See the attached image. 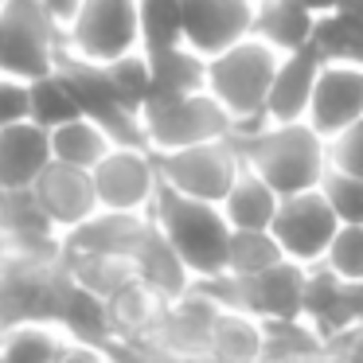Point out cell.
Returning a JSON list of instances; mask_svg holds the SVG:
<instances>
[{
  "mask_svg": "<svg viewBox=\"0 0 363 363\" xmlns=\"http://www.w3.org/2000/svg\"><path fill=\"white\" fill-rule=\"evenodd\" d=\"M242 164H250L277 196L320 188L328 172V137L301 121H254L230 133Z\"/></svg>",
  "mask_w": 363,
  "mask_h": 363,
  "instance_id": "obj_1",
  "label": "cell"
},
{
  "mask_svg": "<svg viewBox=\"0 0 363 363\" xmlns=\"http://www.w3.org/2000/svg\"><path fill=\"white\" fill-rule=\"evenodd\" d=\"M149 215L168 235V242L180 250V258L188 262V269L196 277H211V274H223V269H227L230 230L235 227L227 223V215H223L219 203L160 184Z\"/></svg>",
  "mask_w": 363,
  "mask_h": 363,
  "instance_id": "obj_2",
  "label": "cell"
},
{
  "mask_svg": "<svg viewBox=\"0 0 363 363\" xmlns=\"http://www.w3.org/2000/svg\"><path fill=\"white\" fill-rule=\"evenodd\" d=\"M63 51L67 24L43 0H0V74L32 82L55 71Z\"/></svg>",
  "mask_w": 363,
  "mask_h": 363,
  "instance_id": "obj_3",
  "label": "cell"
},
{
  "mask_svg": "<svg viewBox=\"0 0 363 363\" xmlns=\"http://www.w3.org/2000/svg\"><path fill=\"white\" fill-rule=\"evenodd\" d=\"M277 59H281V51L269 48L258 35H246L207 59V90L227 106L235 125H254L266 118V98Z\"/></svg>",
  "mask_w": 363,
  "mask_h": 363,
  "instance_id": "obj_4",
  "label": "cell"
},
{
  "mask_svg": "<svg viewBox=\"0 0 363 363\" xmlns=\"http://www.w3.org/2000/svg\"><path fill=\"white\" fill-rule=\"evenodd\" d=\"M55 71L63 74V82L71 86L79 110L86 113V118H94L98 125L113 137V145H141V149H149L141 106L121 94V86L110 74V63H98V59L63 51Z\"/></svg>",
  "mask_w": 363,
  "mask_h": 363,
  "instance_id": "obj_5",
  "label": "cell"
},
{
  "mask_svg": "<svg viewBox=\"0 0 363 363\" xmlns=\"http://www.w3.org/2000/svg\"><path fill=\"white\" fill-rule=\"evenodd\" d=\"M305 277L308 266L293 258L274 262L269 269H258V274H211V277H196V285L215 297L223 308H242V313H254L258 320H269V316H293L301 313V297H305Z\"/></svg>",
  "mask_w": 363,
  "mask_h": 363,
  "instance_id": "obj_6",
  "label": "cell"
},
{
  "mask_svg": "<svg viewBox=\"0 0 363 363\" xmlns=\"http://www.w3.org/2000/svg\"><path fill=\"white\" fill-rule=\"evenodd\" d=\"M145 118V141L152 152L184 149L199 141H219L235 133V118L211 90H191L180 98H149L141 110Z\"/></svg>",
  "mask_w": 363,
  "mask_h": 363,
  "instance_id": "obj_7",
  "label": "cell"
},
{
  "mask_svg": "<svg viewBox=\"0 0 363 363\" xmlns=\"http://www.w3.org/2000/svg\"><path fill=\"white\" fill-rule=\"evenodd\" d=\"M137 48H141L137 0H79L74 4L67 20V51L110 63Z\"/></svg>",
  "mask_w": 363,
  "mask_h": 363,
  "instance_id": "obj_8",
  "label": "cell"
},
{
  "mask_svg": "<svg viewBox=\"0 0 363 363\" xmlns=\"http://www.w3.org/2000/svg\"><path fill=\"white\" fill-rule=\"evenodd\" d=\"M152 157H157L160 184H168L176 191H188V196H199V199H211V203H219L227 196V188L235 184V176L242 172V157H238L230 137L152 152Z\"/></svg>",
  "mask_w": 363,
  "mask_h": 363,
  "instance_id": "obj_9",
  "label": "cell"
},
{
  "mask_svg": "<svg viewBox=\"0 0 363 363\" xmlns=\"http://www.w3.org/2000/svg\"><path fill=\"white\" fill-rule=\"evenodd\" d=\"M269 230L277 235L285 258L301 262V266H320L332 246V235L340 230V215L332 211L324 188H308L281 196Z\"/></svg>",
  "mask_w": 363,
  "mask_h": 363,
  "instance_id": "obj_10",
  "label": "cell"
},
{
  "mask_svg": "<svg viewBox=\"0 0 363 363\" xmlns=\"http://www.w3.org/2000/svg\"><path fill=\"white\" fill-rule=\"evenodd\" d=\"M90 172H94L98 203L118 211H149L160 188L157 157L141 145H113Z\"/></svg>",
  "mask_w": 363,
  "mask_h": 363,
  "instance_id": "obj_11",
  "label": "cell"
},
{
  "mask_svg": "<svg viewBox=\"0 0 363 363\" xmlns=\"http://www.w3.org/2000/svg\"><path fill=\"white\" fill-rule=\"evenodd\" d=\"M152 227L149 211H118V207H98L71 230H63L67 254H118L133 258Z\"/></svg>",
  "mask_w": 363,
  "mask_h": 363,
  "instance_id": "obj_12",
  "label": "cell"
},
{
  "mask_svg": "<svg viewBox=\"0 0 363 363\" xmlns=\"http://www.w3.org/2000/svg\"><path fill=\"white\" fill-rule=\"evenodd\" d=\"M363 118V63H328L324 59L305 121L320 137H336Z\"/></svg>",
  "mask_w": 363,
  "mask_h": 363,
  "instance_id": "obj_13",
  "label": "cell"
},
{
  "mask_svg": "<svg viewBox=\"0 0 363 363\" xmlns=\"http://www.w3.org/2000/svg\"><path fill=\"white\" fill-rule=\"evenodd\" d=\"M32 191L59 230H71L74 223H82L90 211L102 207L98 203V188H94V172L79 164H67V160H55V157L35 176Z\"/></svg>",
  "mask_w": 363,
  "mask_h": 363,
  "instance_id": "obj_14",
  "label": "cell"
},
{
  "mask_svg": "<svg viewBox=\"0 0 363 363\" xmlns=\"http://www.w3.org/2000/svg\"><path fill=\"white\" fill-rule=\"evenodd\" d=\"M250 24L254 0H184V43L207 59L246 40Z\"/></svg>",
  "mask_w": 363,
  "mask_h": 363,
  "instance_id": "obj_15",
  "label": "cell"
},
{
  "mask_svg": "<svg viewBox=\"0 0 363 363\" xmlns=\"http://www.w3.org/2000/svg\"><path fill=\"white\" fill-rule=\"evenodd\" d=\"M320 67H324V55L313 40L285 51L277 59L269 98H266V118L262 121H301L305 118L308 102H313V90H316V79H320Z\"/></svg>",
  "mask_w": 363,
  "mask_h": 363,
  "instance_id": "obj_16",
  "label": "cell"
},
{
  "mask_svg": "<svg viewBox=\"0 0 363 363\" xmlns=\"http://www.w3.org/2000/svg\"><path fill=\"white\" fill-rule=\"evenodd\" d=\"M0 246L28 254H63V230L48 219L32 188H0Z\"/></svg>",
  "mask_w": 363,
  "mask_h": 363,
  "instance_id": "obj_17",
  "label": "cell"
},
{
  "mask_svg": "<svg viewBox=\"0 0 363 363\" xmlns=\"http://www.w3.org/2000/svg\"><path fill=\"white\" fill-rule=\"evenodd\" d=\"M219 301L207 297L199 285H191L188 293H180L176 301H168L164 320L157 328V347L160 355H207L211 344V324L219 316Z\"/></svg>",
  "mask_w": 363,
  "mask_h": 363,
  "instance_id": "obj_18",
  "label": "cell"
},
{
  "mask_svg": "<svg viewBox=\"0 0 363 363\" xmlns=\"http://www.w3.org/2000/svg\"><path fill=\"white\" fill-rule=\"evenodd\" d=\"M51 160V133L32 118L0 125V188H32Z\"/></svg>",
  "mask_w": 363,
  "mask_h": 363,
  "instance_id": "obj_19",
  "label": "cell"
},
{
  "mask_svg": "<svg viewBox=\"0 0 363 363\" xmlns=\"http://www.w3.org/2000/svg\"><path fill=\"white\" fill-rule=\"evenodd\" d=\"M133 266H137V277H141L152 293H160L164 301H176L180 293H188L191 285H196V274L188 269V262L180 258V250L168 242V235L157 223L149 227L145 242L137 246Z\"/></svg>",
  "mask_w": 363,
  "mask_h": 363,
  "instance_id": "obj_20",
  "label": "cell"
},
{
  "mask_svg": "<svg viewBox=\"0 0 363 363\" xmlns=\"http://www.w3.org/2000/svg\"><path fill=\"white\" fill-rule=\"evenodd\" d=\"M74 340L55 320H24L4 328L0 336V359L12 363H51V359H74Z\"/></svg>",
  "mask_w": 363,
  "mask_h": 363,
  "instance_id": "obj_21",
  "label": "cell"
},
{
  "mask_svg": "<svg viewBox=\"0 0 363 363\" xmlns=\"http://www.w3.org/2000/svg\"><path fill=\"white\" fill-rule=\"evenodd\" d=\"M301 313L324 332V340L336 336L340 328L355 320L352 313V301H347V281L340 274H332L328 266H308L305 277V297H301Z\"/></svg>",
  "mask_w": 363,
  "mask_h": 363,
  "instance_id": "obj_22",
  "label": "cell"
},
{
  "mask_svg": "<svg viewBox=\"0 0 363 363\" xmlns=\"http://www.w3.org/2000/svg\"><path fill=\"white\" fill-rule=\"evenodd\" d=\"M313 28H316V12L297 4V0H254L250 35L266 40L281 55L313 40Z\"/></svg>",
  "mask_w": 363,
  "mask_h": 363,
  "instance_id": "obj_23",
  "label": "cell"
},
{
  "mask_svg": "<svg viewBox=\"0 0 363 363\" xmlns=\"http://www.w3.org/2000/svg\"><path fill=\"white\" fill-rule=\"evenodd\" d=\"M152 67V94L149 98H180L191 90H207V55L191 43H172L160 51H145Z\"/></svg>",
  "mask_w": 363,
  "mask_h": 363,
  "instance_id": "obj_24",
  "label": "cell"
},
{
  "mask_svg": "<svg viewBox=\"0 0 363 363\" xmlns=\"http://www.w3.org/2000/svg\"><path fill=\"white\" fill-rule=\"evenodd\" d=\"M277 203H281V196H277V191L269 188V184L262 180L250 164H242V172L235 176V184L227 188V196L219 199L223 215H227V223L235 230H262V227H269L274 215H277Z\"/></svg>",
  "mask_w": 363,
  "mask_h": 363,
  "instance_id": "obj_25",
  "label": "cell"
},
{
  "mask_svg": "<svg viewBox=\"0 0 363 363\" xmlns=\"http://www.w3.org/2000/svg\"><path fill=\"white\" fill-rule=\"evenodd\" d=\"M313 355H328V340L305 313L262 320V359H313Z\"/></svg>",
  "mask_w": 363,
  "mask_h": 363,
  "instance_id": "obj_26",
  "label": "cell"
},
{
  "mask_svg": "<svg viewBox=\"0 0 363 363\" xmlns=\"http://www.w3.org/2000/svg\"><path fill=\"white\" fill-rule=\"evenodd\" d=\"M207 359H227V363H246L262 359V320L242 308H219L211 324V344Z\"/></svg>",
  "mask_w": 363,
  "mask_h": 363,
  "instance_id": "obj_27",
  "label": "cell"
},
{
  "mask_svg": "<svg viewBox=\"0 0 363 363\" xmlns=\"http://www.w3.org/2000/svg\"><path fill=\"white\" fill-rule=\"evenodd\" d=\"M110 149H113V137L106 133L94 118H86V113H79V118H71V121L51 129V157L67 160V164L94 168Z\"/></svg>",
  "mask_w": 363,
  "mask_h": 363,
  "instance_id": "obj_28",
  "label": "cell"
},
{
  "mask_svg": "<svg viewBox=\"0 0 363 363\" xmlns=\"http://www.w3.org/2000/svg\"><path fill=\"white\" fill-rule=\"evenodd\" d=\"M313 43L328 63H363V16L347 9L316 12Z\"/></svg>",
  "mask_w": 363,
  "mask_h": 363,
  "instance_id": "obj_29",
  "label": "cell"
},
{
  "mask_svg": "<svg viewBox=\"0 0 363 363\" xmlns=\"http://www.w3.org/2000/svg\"><path fill=\"white\" fill-rule=\"evenodd\" d=\"M79 102H74L71 86L63 82V74L51 71V74H40V79L28 82V118L35 121V125H43L51 133L55 125H63V121L79 118Z\"/></svg>",
  "mask_w": 363,
  "mask_h": 363,
  "instance_id": "obj_30",
  "label": "cell"
},
{
  "mask_svg": "<svg viewBox=\"0 0 363 363\" xmlns=\"http://www.w3.org/2000/svg\"><path fill=\"white\" fill-rule=\"evenodd\" d=\"M67 262H71V274L86 289L102 293L106 301L118 289H125L129 281H137L133 258H118V254H67Z\"/></svg>",
  "mask_w": 363,
  "mask_h": 363,
  "instance_id": "obj_31",
  "label": "cell"
},
{
  "mask_svg": "<svg viewBox=\"0 0 363 363\" xmlns=\"http://www.w3.org/2000/svg\"><path fill=\"white\" fill-rule=\"evenodd\" d=\"M285 250L269 227L262 230H230V250H227V269L230 274H258L281 262Z\"/></svg>",
  "mask_w": 363,
  "mask_h": 363,
  "instance_id": "obj_32",
  "label": "cell"
},
{
  "mask_svg": "<svg viewBox=\"0 0 363 363\" xmlns=\"http://www.w3.org/2000/svg\"><path fill=\"white\" fill-rule=\"evenodd\" d=\"M137 12L145 51H160L184 40V0H137Z\"/></svg>",
  "mask_w": 363,
  "mask_h": 363,
  "instance_id": "obj_33",
  "label": "cell"
},
{
  "mask_svg": "<svg viewBox=\"0 0 363 363\" xmlns=\"http://www.w3.org/2000/svg\"><path fill=\"white\" fill-rule=\"evenodd\" d=\"M324 266L344 281H363V223H340L324 254Z\"/></svg>",
  "mask_w": 363,
  "mask_h": 363,
  "instance_id": "obj_34",
  "label": "cell"
},
{
  "mask_svg": "<svg viewBox=\"0 0 363 363\" xmlns=\"http://www.w3.org/2000/svg\"><path fill=\"white\" fill-rule=\"evenodd\" d=\"M110 74H113V82L121 86V94L145 110V102H149V94H152V67H149L145 48L110 59Z\"/></svg>",
  "mask_w": 363,
  "mask_h": 363,
  "instance_id": "obj_35",
  "label": "cell"
},
{
  "mask_svg": "<svg viewBox=\"0 0 363 363\" xmlns=\"http://www.w3.org/2000/svg\"><path fill=\"white\" fill-rule=\"evenodd\" d=\"M320 188H324V196H328L332 211L340 215V223H363V176L328 168Z\"/></svg>",
  "mask_w": 363,
  "mask_h": 363,
  "instance_id": "obj_36",
  "label": "cell"
},
{
  "mask_svg": "<svg viewBox=\"0 0 363 363\" xmlns=\"http://www.w3.org/2000/svg\"><path fill=\"white\" fill-rule=\"evenodd\" d=\"M328 168L363 176V118L340 129L336 137H328Z\"/></svg>",
  "mask_w": 363,
  "mask_h": 363,
  "instance_id": "obj_37",
  "label": "cell"
},
{
  "mask_svg": "<svg viewBox=\"0 0 363 363\" xmlns=\"http://www.w3.org/2000/svg\"><path fill=\"white\" fill-rule=\"evenodd\" d=\"M28 118V79L0 74V125Z\"/></svg>",
  "mask_w": 363,
  "mask_h": 363,
  "instance_id": "obj_38",
  "label": "cell"
},
{
  "mask_svg": "<svg viewBox=\"0 0 363 363\" xmlns=\"http://www.w3.org/2000/svg\"><path fill=\"white\" fill-rule=\"evenodd\" d=\"M43 4H48V9L55 12V16H63V24H67V20H71V12H74V4H79V0H43Z\"/></svg>",
  "mask_w": 363,
  "mask_h": 363,
  "instance_id": "obj_39",
  "label": "cell"
},
{
  "mask_svg": "<svg viewBox=\"0 0 363 363\" xmlns=\"http://www.w3.org/2000/svg\"><path fill=\"white\" fill-rule=\"evenodd\" d=\"M297 4H305V9H313V12H328V9H336L340 0H297Z\"/></svg>",
  "mask_w": 363,
  "mask_h": 363,
  "instance_id": "obj_40",
  "label": "cell"
}]
</instances>
